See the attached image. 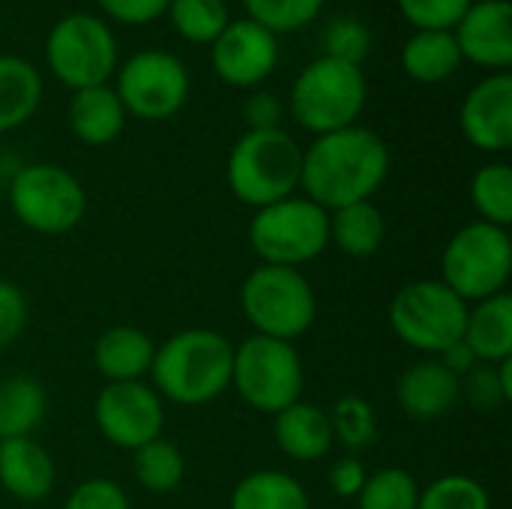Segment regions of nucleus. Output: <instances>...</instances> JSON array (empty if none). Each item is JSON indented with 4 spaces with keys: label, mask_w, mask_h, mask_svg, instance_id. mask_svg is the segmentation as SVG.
<instances>
[{
    "label": "nucleus",
    "mask_w": 512,
    "mask_h": 509,
    "mask_svg": "<svg viewBox=\"0 0 512 509\" xmlns=\"http://www.w3.org/2000/svg\"><path fill=\"white\" fill-rule=\"evenodd\" d=\"M249 246L261 264L294 267L315 261L330 246V213L306 195L282 198L255 210L249 219Z\"/></svg>",
    "instance_id": "nucleus-6"
},
{
    "label": "nucleus",
    "mask_w": 512,
    "mask_h": 509,
    "mask_svg": "<svg viewBox=\"0 0 512 509\" xmlns=\"http://www.w3.org/2000/svg\"><path fill=\"white\" fill-rule=\"evenodd\" d=\"M462 399V378H456L438 357L411 363L396 381V402L405 417L432 423L447 417Z\"/></svg>",
    "instance_id": "nucleus-17"
},
{
    "label": "nucleus",
    "mask_w": 512,
    "mask_h": 509,
    "mask_svg": "<svg viewBox=\"0 0 512 509\" xmlns=\"http://www.w3.org/2000/svg\"><path fill=\"white\" fill-rule=\"evenodd\" d=\"M495 375H498V387H501V396H504V402L510 405V402H512V357H510V360H504V363H498V366H495Z\"/></svg>",
    "instance_id": "nucleus-44"
},
{
    "label": "nucleus",
    "mask_w": 512,
    "mask_h": 509,
    "mask_svg": "<svg viewBox=\"0 0 512 509\" xmlns=\"http://www.w3.org/2000/svg\"><path fill=\"white\" fill-rule=\"evenodd\" d=\"M42 102L39 69L18 54H0V135L24 126Z\"/></svg>",
    "instance_id": "nucleus-23"
},
{
    "label": "nucleus",
    "mask_w": 512,
    "mask_h": 509,
    "mask_svg": "<svg viewBox=\"0 0 512 509\" xmlns=\"http://www.w3.org/2000/svg\"><path fill=\"white\" fill-rule=\"evenodd\" d=\"M93 423L111 447L132 453L162 438L165 402L144 381L105 384L93 402Z\"/></svg>",
    "instance_id": "nucleus-13"
},
{
    "label": "nucleus",
    "mask_w": 512,
    "mask_h": 509,
    "mask_svg": "<svg viewBox=\"0 0 512 509\" xmlns=\"http://www.w3.org/2000/svg\"><path fill=\"white\" fill-rule=\"evenodd\" d=\"M57 465L51 453L33 438H12L0 441V489L21 501L39 504L54 492Z\"/></svg>",
    "instance_id": "nucleus-18"
},
{
    "label": "nucleus",
    "mask_w": 512,
    "mask_h": 509,
    "mask_svg": "<svg viewBox=\"0 0 512 509\" xmlns=\"http://www.w3.org/2000/svg\"><path fill=\"white\" fill-rule=\"evenodd\" d=\"M387 240L384 213L372 201H357L330 213V246L351 258H372Z\"/></svg>",
    "instance_id": "nucleus-26"
},
{
    "label": "nucleus",
    "mask_w": 512,
    "mask_h": 509,
    "mask_svg": "<svg viewBox=\"0 0 512 509\" xmlns=\"http://www.w3.org/2000/svg\"><path fill=\"white\" fill-rule=\"evenodd\" d=\"M366 99L369 84L363 66L318 57L294 78L285 108L300 129L312 135H327L345 126H357Z\"/></svg>",
    "instance_id": "nucleus-4"
},
{
    "label": "nucleus",
    "mask_w": 512,
    "mask_h": 509,
    "mask_svg": "<svg viewBox=\"0 0 512 509\" xmlns=\"http://www.w3.org/2000/svg\"><path fill=\"white\" fill-rule=\"evenodd\" d=\"M132 474L144 492L168 495V492L180 489V483L186 477V459L177 444L156 438V441L132 450Z\"/></svg>",
    "instance_id": "nucleus-28"
},
{
    "label": "nucleus",
    "mask_w": 512,
    "mask_h": 509,
    "mask_svg": "<svg viewBox=\"0 0 512 509\" xmlns=\"http://www.w3.org/2000/svg\"><path fill=\"white\" fill-rule=\"evenodd\" d=\"M45 63L51 75L72 93L108 84L120 63L117 36L105 18L69 12L45 36Z\"/></svg>",
    "instance_id": "nucleus-9"
},
{
    "label": "nucleus",
    "mask_w": 512,
    "mask_h": 509,
    "mask_svg": "<svg viewBox=\"0 0 512 509\" xmlns=\"http://www.w3.org/2000/svg\"><path fill=\"white\" fill-rule=\"evenodd\" d=\"M303 360L294 342L252 333L234 345L231 387L258 414L276 417L288 405L303 399Z\"/></svg>",
    "instance_id": "nucleus-8"
},
{
    "label": "nucleus",
    "mask_w": 512,
    "mask_h": 509,
    "mask_svg": "<svg viewBox=\"0 0 512 509\" xmlns=\"http://www.w3.org/2000/svg\"><path fill=\"white\" fill-rule=\"evenodd\" d=\"M231 509H312V504L297 477L267 468L246 474L234 486Z\"/></svg>",
    "instance_id": "nucleus-27"
},
{
    "label": "nucleus",
    "mask_w": 512,
    "mask_h": 509,
    "mask_svg": "<svg viewBox=\"0 0 512 509\" xmlns=\"http://www.w3.org/2000/svg\"><path fill=\"white\" fill-rule=\"evenodd\" d=\"M246 9V18L258 21L270 33H294L306 24H312L327 0H240Z\"/></svg>",
    "instance_id": "nucleus-34"
},
{
    "label": "nucleus",
    "mask_w": 512,
    "mask_h": 509,
    "mask_svg": "<svg viewBox=\"0 0 512 509\" xmlns=\"http://www.w3.org/2000/svg\"><path fill=\"white\" fill-rule=\"evenodd\" d=\"M459 129L483 153H507L512 147V75L495 72L471 87L459 108Z\"/></svg>",
    "instance_id": "nucleus-16"
},
{
    "label": "nucleus",
    "mask_w": 512,
    "mask_h": 509,
    "mask_svg": "<svg viewBox=\"0 0 512 509\" xmlns=\"http://www.w3.org/2000/svg\"><path fill=\"white\" fill-rule=\"evenodd\" d=\"M438 360H441V363H444V366H447V369H450L456 378H465V375H471V372L477 369V363H480V360L474 357V351L465 345V339H462V342H456V345H450L444 354H438Z\"/></svg>",
    "instance_id": "nucleus-43"
},
{
    "label": "nucleus",
    "mask_w": 512,
    "mask_h": 509,
    "mask_svg": "<svg viewBox=\"0 0 512 509\" xmlns=\"http://www.w3.org/2000/svg\"><path fill=\"white\" fill-rule=\"evenodd\" d=\"M465 345L486 366H498L512 357V297L495 294L489 300L474 303L465 321Z\"/></svg>",
    "instance_id": "nucleus-22"
},
{
    "label": "nucleus",
    "mask_w": 512,
    "mask_h": 509,
    "mask_svg": "<svg viewBox=\"0 0 512 509\" xmlns=\"http://www.w3.org/2000/svg\"><path fill=\"white\" fill-rule=\"evenodd\" d=\"M288 108L285 102L270 93V90H252L243 102V123L246 132H267V129H282Z\"/></svg>",
    "instance_id": "nucleus-38"
},
{
    "label": "nucleus",
    "mask_w": 512,
    "mask_h": 509,
    "mask_svg": "<svg viewBox=\"0 0 512 509\" xmlns=\"http://www.w3.org/2000/svg\"><path fill=\"white\" fill-rule=\"evenodd\" d=\"M330 417V429H333V444H342L345 450H351V456L369 450L378 438V414L372 408V402H366L363 396H342L336 399V405L327 411Z\"/></svg>",
    "instance_id": "nucleus-30"
},
{
    "label": "nucleus",
    "mask_w": 512,
    "mask_h": 509,
    "mask_svg": "<svg viewBox=\"0 0 512 509\" xmlns=\"http://www.w3.org/2000/svg\"><path fill=\"white\" fill-rule=\"evenodd\" d=\"M462 60L495 72L512 66V6L510 0H474L453 27Z\"/></svg>",
    "instance_id": "nucleus-15"
},
{
    "label": "nucleus",
    "mask_w": 512,
    "mask_h": 509,
    "mask_svg": "<svg viewBox=\"0 0 512 509\" xmlns=\"http://www.w3.org/2000/svg\"><path fill=\"white\" fill-rule=\"evenodd\" d=\"M9 207L27 231L57 237L81 225L87 213V192L63 165L33 162L12 174Z\"/></svg>",
    "instance_id": "nucleus-10"
},
{
    "label": "nucleus",
    "mask_w": 512,
    "mask_h": 509,
    "mask_svg": "<svg viewBox=\"0 0 512 509\" xmlns=\"http://www.w3.org/2000/svg\"><path fill=\"white\" fill-rule=\"evenodd\" d=\"M321 39H324V54L321 57H333V60L351 63V66H363V60L372 51V33H369V27L360 18H351V15L333 18L324 27V36Z\"/></svg>",
    "instance_id": "nucleus-35"
},
{
    "label": "nucleus",
    "mask_w": 512,
    "mask_h": 509,
    "mask_svg": "<svg viewBox=\"0 0 512 509\" xmlns=\"http://www.w3.org/2000/svg\"><path fill=\"white\" fill-rule=\"evenodd\" d=\"M60 509H132L129 495L120 483L108 477H90L78 483Z\"/></svg>",
    "instance_id": "nucleus-37"
},
{
    "label": "nucleus",
    "mask_w": 512,
    "mask_h": 509,
    "mask_svg": "<svg viewBox=\"0 0 512 509\" xmlns=\"http://www.w3.org/2000/svg\"><path fill=\"white\" fill-rule=\"evenodd\" d=\"M192 90L186 63L162 48L135 51L117 66L114 93L120 96L129 117L159 123L183 111Z\"/></svg>",
    "instance_id": "nucleus-12"
},
{
    "label": "nucleus",
    "mask_w": 512,
    "mask_h": 509,
    "mask_svg": "<svg viewBox=\"0 0 512 509\" xmlns=\"http://www.w3.org/2000/svg\"><path fill=\"white\" fill-rule=\"evenodd\" d=\"M512 276V240L507 228L489 222L462 225L441 255V282L468 306L504 294Z\"/></svg>",
    "instance_id": "nucleus-7"
},
{
    "label": "nucleus",
    "mask_w": 512,
    "mask_h": 509,
    "mask_svg": "<svg viewBox=\"0 0 512 509\" xmlns=\"http://www.w3.org/2000/svg\"><path fill=\"white\" fill-rule=\"evenodd\" d=\"M474 0H396L414 30H453Z\"/></svg>",
    "instance_id": "nucleus-36"
},
{
    "label": "nucleus",
    "mask_w": 512,
    "mask_h": 509,
    "mask_svg": "<svg viewBox=\"0 0 512 509\" xmlns=\"http://www.w3.org/2000/svg\"><path fill=\"white\" fill-rule=\"evenodd\" d=\"M468 399L477 411H492L498 405H507L504 396H501V387H498V375H495V366H486V369H474L468 375Z\"/></svg>",
    "instance_id": "nucleus-42"
},
{
    "label": "nucleus",
    "mask_w": 512,
    "mask_h": 509,
    "mask_svg": "<svg viewBox=\"0 0 512 509\" xmlns=\"http://www.w3.org/2000/svg\"><path fill=\"white\" fill-rule=\"evenodd\" d=\"M234 345L210 327H186L156 345L153 390L183 408H201L231 387Z\"/></svg>",
    "instance_id": "nucleus-2"
},
{
    "label": "nucleus",
    "mask_w": 512,
    "mask_h": 509,
    "mask_svg": "<svg viewBox=\"0 0 512 509\" xmlns=\"http://www.w3.org/2000/svg\"><path fill=\"white\" fill-rule=\"evenodd\" d=\"M390 174V150L384 138L366 126H345L315 141L303 150L300 189L309 201L327 213L372 201Z\"/></svg>",
    "instance_id": "nucleus-1"
},
{
    "label": "nucleus",
    "mask_w": 512,
    "mask_h": 509,
    "mask_svg": "<svg viewBox=\"0 0 512 509\" xmlns=\"http://www.w3.org/2000/svg\"><path fill=\"white\" fill-rule=\"evenodd\" d=\"M468 309L441 279H420L399 288L390 300V327L408 348L438 357L462 342Z\"/></svg>",
    "instance_id": "nucleus-11"
},
{
    "label": "nucleus",
    "mask_w": 512,
    "mask_h": 509,
    "mask_svg": "<svg viewBox=\"0 0 512 509\" xmlns=\"http://www.w3.org/2000/svg\"><path fill=\"white\" fill-rule=\"evenodd\" d=\"M471 204L480 222L510 228L512 222V168L507 162H486L471 180Z\"/></svg>",
    "instance_id": "nucleus-29"
},
{
    "label": "nucleus",
    "mask_w": 512,
    "mask_h": 509,
    "mask_svg": "<svg viewBox=\"0 0 512 509\" xmlns=\"http://www.w3.org/2000/svg\"><path fill=\"white\" fill-rule=\"evenodd\" d=\"M96 6L120 24L141 27V24H153L156 18H162L168 9V0H96Z\"/></svg>",
    "instance_id": "nucleus-40"
},
{
    "label": "nucleus",
    "mask_w": 512,
    "mask_h": 509,
    "mask_svg": "<svg viewBox=\"0 0 512 509\" xmlns=\"http://www.w3.org/2000/svg\"><path fill=\"white\" fill-rule=\"evenodd\" d=\"M366 477H369V471H366V465H363L357 456H342V459L333 462V468H330V474H327V486H330V492H333L336 498H342V501H357V495H360Z\"/></svg>",
    "instance_id": "nucleus-41"
},
{
    "label": "nucleus",
    "mask_w": 512,
    "mask_h": 509,
    "mask_svg": "<svg viewBox=\"0 0 512 509\" xmlns=\"http://www.w3.org/2000/svg\"><path fill=\"white\" fill-rule=\"evenodd\" d=\"M126 120L129 114L108 84L75 90L69 99V129L87 147H105L117 141L126 129Z\"/></svg>",
    "instance_id": "nucleus-21"
},
{
    "label": "nucleus",
    "mask_w": 512,
    "mask_h": 509,
    "mask_svg": "<svg viewBox=\"0 0 512 509\" xmlns=\"http://www.w3.org/2000/svg\"><path fill=\"white\" fill-rule=\"evenodd\" d=\"M420 486L405 468H381L366 477L357 509H417Z\"/></svg>",
    "instance_id": "nucleus-32"
},
{
    "label": "nucleus",
    "mask_w": 512,
    "mask_h": 509,
    "mask_svg": "<svg viewBox=\"0 0 512 509\" xmlns=\"http://www.w3.org/2000/svg\"><path fill=\"white\" fill-rule=\"evenodd\" d=\"M273 438L288 459L303 465L321 462L333 450V429L327 411L303 399L273 417Z\"/></svg>",
    "instance_id": "nucleus-19"
},
{
    "label": "nucleus",
    "mask_w": 512,
    "mask_h": 509,
    "mask_svg": "<svg viewBox=\"0 0 512 509\" xmlns=\"http://www.w3.org/2000/svg\"><path fill=\"white\" fill-rule=\"evenodd\" d=\"M48 411V393L33 375H9L0 381V441L30 438Z\"/></svg>",
    "instance_id": "nucleus-25"
},
{
    "label": "nucleus",
    "mask_w": 512,
    "mask_h": 509,
    "mask_svg": "<svg viewBox=\"0 0 512 509\" xmlns=\"http://www.w3.org/2000/svg\"><path fill=\"white\" fill-rule=\"evenodd\" d=\"M27 327V297L15 282L0 279V351L9 348Z\"/></svg>",
    "instance_id": "nucleus-39"
},
{
    "label": "nucleus",
    "mask_w": 512,
    "mask_h": 509,
    "mask_svg": "<svg viewBox=\"0 0 512 509\" xmlns=\"http://www.w3.org/2000/svg\"><path fill=\"white\" fill-rule=\"evenodd\" d=\"M303 147L285 129L243 132L228 153L225 180L231 195L246 207H270L300 189Z\"/></svg>",
    "instance_id": "nucleus-3"
},
{
    "label": "nucleus",
    "mask_w": 512,
    "mask_h": 509,
    "mask_svg": "<svg viewBox=\"0 0 512 509\" xmlns=\"http://www.w3.org/2000/svg\"><path fill=\"white\" fill-rule=\"evenodd\" d=\"M417 509H492L486 486L468 474H444L420 489Z\"/></svg>",
    "instance_id": "nucleus-33"
},
{
    "label": "nucleus",
    "mask_w": 512,
    "mask_h": 509,
    "mask_svg": "<svg viewBox=\"0 0 512 509\" xmlns=\"http://www.w3.org/2000/svg\"><path fill=\"white\" fill-rule=\"evenodd\" d=\"M240 312L258 336L294 342L312 330L318 297L300 270L261 264L240 285Z\"/></svg>",
    "instance_id": "nucleus-5"
},
{
    "label": "nucleus",
    "mask_w": 512,
    "mask_h": 509,
    "mask_svg": "<svg viewBox=\"0 0 512 509\" xmlns=\"http://www.w3.org/2000/svg\"><path fill=\"white\" fill-rule=\"evenodd\" d=\"M210 63L228 87H258L279 63V36L252 18H231L210 45Z\"/></svg>",
    "instance_id": "nucleus-14"
},
{
    "label": "nucleus",
    "mask_w": 512,
    "mask_h": 509,
    "mask_svg": "<svg viewBox=\"0 0 512 509\" xmlns=\"http://www.w3.org/2000/svg\"><path fill=\"white\" fill-rule=\"evenodd\" d=\"M156 345L150 333L132 324H120L105 330L93 345V366L105 378V384H123V381H141L150 375Z\"/></svg>",
    "instance_id": "nucleus-20"
},
{
    "label": "nucleus",
    "mask_w": 512,
    "mask_h": 509,
    "mask_svg": "<svg viewBox=\"0 0 512 509\" xmlns=\"http://www.w3.org/2000/svg\"><path fill=\"white\" fill-rule=\"evenodd\" d=\"M165 15L171 18V27L192 45H213V39L231 21L225 0H168Z\"/></svg>",
    "instance_id": "nucleus-31"
},
{
    "label": "nucleus",
    "mask_w": 512,
    "mask_h": 509,
    "mask_svg": "<svg viewBox=\"0 0 512 509\" xmlns=\"http://www.w3.org/2000/svg\"><path fill=\"white\" fill-rule=\"evenodd\" d=\"M453 30H414L402 45V69L420 84H441L462 66Z\"/></svg>",
    "instance_id": "nucleus-24"
}]
</instances>
